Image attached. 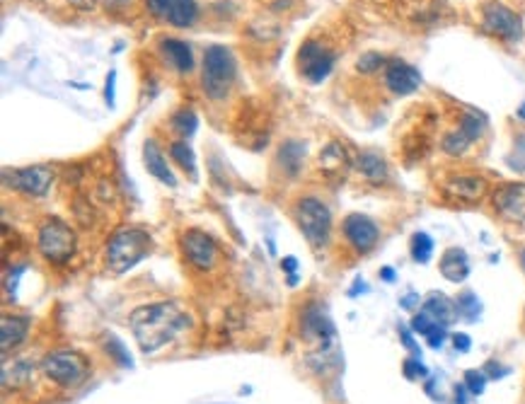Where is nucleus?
I'll return each instance as SVG.
<instances>
[{"label": "nucleus", "mask_w": 525, "mask_h": 404, "mask_svg": "<svg viewBox=\"0 0 525 404\" xmlns=\"http://www.w3.org/2000/svg\"><path fill=\"white\" fill-rule=\"evenodd\" d=\"M131 331L143 354H155L189 327V315L177 303H153L136 307L129 317Z\"/></svg>", "instance_id": "1"}, {"label": "nucleus", "mask_w": 525, "mask_h": 404, "mask_svg": "<svg viewBox=\"0 0 525 404\" xmlns=\"http://www.w3.org/2000/svg\"><path fill=\"white\" fill-rule=\"evenodd\" d=\"M237 82V58L226 44H211L202 56V92L211 102H226Z\"/></svg>", "instance_id": "2"}, {"label": "nucleus", "mask_w": 525, "mask_h": 404, "mask_svg": "<svg viewBox=\"0 0 525 404\" xmlns=\"http://www.w3.org/2000/svg\"><path fill=\"white\" fill-rule=\"evenodd\" d=\"M340 61V47L327 34H310L300 41L296 54L298 75L310 85H320L331 75L334 65Z\"/></svg>", "instance_id": "3"}, {"label": "nucleus", "mask_w": 525, "mask_h": 404, "mask_svg": "<svg viewBox=\"0 0 525 404\" xmlns=\"http://www.w3.org/2000/svg\"><path fill=\"white\" fill-rule=\"evenodd\" d=\"M441 202L448 206H479L492 194L494 185L475 170H448L436 179Z\"/></svg>", "instance_id": "4"}, {"label": "nucleus", "mask_w": 525, "mask_h": 404, "mask_svg": "<svg viewBox=\"0 0 525 404\" xmlns=\"http://www.w3.org/2000/svg\"><path fill=\"white\" fill-rule=\"evenodd\" d=\"M293 219L298 223V230L307 240L310 247H327L334 230V216L331 209L317 196H300L293 206Z\"/></svg>", "instance_id": "5"}, {"label": "nucleus", "mask_w": 525, "mask_h": 404, "mask_svg": "<svg viewBox=\"0 0 525 404\" xmlns=\"http://www.w3.org/2000/svg\"><path fill=\"white\" fill-rule=\"evenodd\" d=\"M479 30L501 44H518L525 34L523 15L506 0H485L479 5Z\"/></svg>", "instance_id": "6"}, {"label": "nucleus", "mask_w": 525, "mask_h": 404, "mask_svg": "<svg viewBox=\"0 0 525 404\" xmlns=\"http://www.w3.org/2000/svg\"><path fill=\"white\" fill-rule=\"evenodd\" d=\"M153 247V240L146 230L141 228H124L119 233L109 237L105 250L107 267L112 269L114 274H124L131 267H136L141 259L146 257Z\"/></svg>", "instance_id": "7"}, {"label": "nucleus", "mask_w": 525, "mask_h": 404, "mask_svg": "<svg viewBox=\"0 0 525 404\" xmlns=\"http://www.w3.org/2000/svg\"><path fill=\"white\" fill-rule=\"evenodd\" d=\"M37 250L51 264H65L71 262L78 250L75 230L65 220L47 219L37 230Z\"/></svg>", "instance_id": "8"}, {"label": "nucleus", "mask_w": 525, "mask_h": 404, "mask_svg": "<svg viewBox=\"0 0 525 404\" xmlns=\"http://www.w3.org/2000/svg\"><path fill=\"white\" fill-rule=\"evenodd\" d=\"M44 375L56 383L58 388L73 390L81 388L82 383L90 378V364L88 358L75 351H54L44 358Z\"/></svg>", "instance_id": "9"}, {"label": "nucleus", "mask_w": 525, "mask_h": 404, "mask_svg": "<svg viewBox=\"0 0 525 404\" xmlns=\"http://www.w3.org/2000/svg\"><path fill=\"white\" fill-rule=\"evenodd\" d=\"M436 124V114L421 109L417 124L407 126L400 136V160L407 162V165H417V162L424 160L434 148Z\"/></svg>", "instance_id": "10"}, {"label": "nucleus", "mask_w": 525, "mask_h": 404, "mask_svg": "<svg viewBox=\"0 0 525 404\" xmlns=\"http://www.w3.org/2000/svg\"><path fill=\"white\" fill-rule=\"evenodd\" d=\"M380 235H383V230H380L378 220L366 216L361 211L347 213L341 220V240L356 257L371 254L380 245Z\"/></svg>", "instance_id": "11"}, {"label": "nucleus", "mask_w": 525, "mask_h": 404, "mask_svg": "<svg viewBox=\"0 0 525 404\" xmlns=\"http://www.w3.org/2000/svg\"><path fill=\"white\" fill-rule=\"evenodd\" d=\"M380 78V90L392 99L409 98L414 92H419L424 85L419 68L409 61H404L402 56H390L388 65L383 68Z\"/></svg>", "instance_id": "12"}, {"label": "nucleus", "mask_w": 525, "mask_h": 404, "mask_svg": "<svg viewBox=\"0 0 525 404\" xmlns=\"http://www.w3.org/2000/svg\"><path fill=\"white\" fill-rule=\"evenodd\" d=\"M489 209L501 223L525 226V182H499L489 194Z\"/></svg>", "instance_id": "13"}, {"label": "nucleus", "mask_w": 525, "mask_h": 404, "mask_svg": "<svg viewBox=\"0 0 525 404\" xmlns=\"http://www.w3.org/2000/svg\"><path fill=\"white\" fill-rule=\"evenodd\" d=\"M148 15L158 20L160 25L189 30L199 22L202 5L196 0H143Z\"/></svg>", "instance_id": "14"}, {"label": "nucleus", "mask_w": 525, "mask_h": 404, "mask_svg": "<svg viewBox=\"0 0 525 404\" xmlns=\"http://www.w3.org/2000/svg\"><path fill=\"white\" fill-rule=\"evenodd\" d=\"M54 177L56 175L49 165H27V168H13V170L3 168V185L27 196L49 194Z\"/></svg>", "instance_id": "15"}, {"label": "nucleus", "mask_w": 525, "mask_h": 404, "mask_svg": "<svg viewBox=\"0 0 525 404\" xmlns=\"http://www.w3.org/2000/svg\"><path fill=\"white\" fill-rule=\"evenodd\" d=\"M182 254L199 271H211L219 267L220 247L202 228H189L182 233Z\"/></svg>", "instance_id": "16"}, {"label": "nucleus", "mask_w": 525, "mask_h": 404, "mask_svg": "<svg viewBox=\"0 0 525 404\" xmlns=\"http://www.w3.org/2000/svg\"><path fill=\"white\" fill-rule=\"evenodd\" d=\"M395 13L414 30H434L448 15L445 0H395Z\"/></svg>", "instance_id": "17"}, {"label": "nucleus", "mask_w": 525, "mask_h": 404, "mask_svg": "<svg viewBox=\"0 0 525 404\" xmlns=\"http://www.w3.org/2000/svg\"><path fill=\"white\" fill-rule=\"evenodd\" d=\"M155 51H158L162 65H165L168 71H172L175 75H179V78H186V75L194 73L196 58L194 49H192L189 41L162 34V37H158V41H155Z\"/></svg>", "instance_id": "18"}, {"label": "nucleus", "mask_w": 525, "mask_h": 404, "mask_svg": "<svg viewBox=\"0 0 525 404\" xmlns=\"http://www.w3.org/2000/svg\"><path fill=\"white\" fill-rule=\"evenodd\" d=\"M354 158L356 155L349 153L347 143L330 141L317 155V170L327 182H344L349 177V172L354 170Z\"/></svg>", "instance_id": "19"}, {"label": "nucleus", "mask_w": 525, "mask_h": 404, "mask_svg": "<svg viewBox=\"0 0 525 404\" xmlns=\"http://www.w3.org/2000/svg\"><path fill=\"white\" fill-rule=\"evenodd\" d=\"M354 172L368 186H388L392 182V168L385 155L373 148L358 150L354 158Z\"/></svg>", "instance_id": "20"}, {"label": "nucleus", "mask_w": 525, "mask_h": 404, "mask_svg": "<svg viewBox=\"0 0 525 404\" xmlns=\"http://www.w3.org/2000/svg\"><path fill=\"white\" fill-rule=\"evenodd\" d=\"M303 331L310 341H320L323 351H327L337 340L334 322H331L323 305H307L303 310Z\"/></svg>", "instance_id": "21"}, {"label": "nucleus", "mask_w": 525, "mask_h": 404, "mask_svg": "<svg viewBox=\"0 0 525 404\" xmlns=\"http://www.w3.org/2000/svg\"><path fill=\"white\" fill-rule=\"evenodd\" d=\"M451 124L465 133L472 143H482L489 133V119L485 114L468 105H455L451 112Z\"/></svg>", "instance_id": "22"}, {"label": "nucleus", "mask_w": 525, "mask_h": 404, "mask_svg": "<svg viewBox=\"0 0 525 404\" xmlns=\"http://www.w3.org/2000/svg\"><path fill=\"white\" fill-rule=\"evenodd\" d=\"M143 165H146L148 175L158 179L160 185L170 186V189L177 186V177H175V172H172V168L168 165V158L162 153L158 138H146V143H143Z\"/></svg>", "instance_id": "23"}, {"label": "nucleus", "mask_w": 525, "mask_h": 404, "mask_svg": "<svg viewBox=\"0 0 525 404\" xmlns=\"http://www.w3.org/2000/svg\"><path fill=\"white\" fill-rule=\"evenodd\" d=\"M306 155H307V146L298 138H286L279 150H276L274 165L279 170L283 172V177H298L300 170H303V165H306Z\"/></svg>", "instance_id": "24"}, {"label": "nucleus", "mask_w": 525, "mask_h": 404, "mask_svg": "<svg viewBox=\"0 0 525 404\" xmlns=\"http://www.w3.org/2000/svg\"><path fill=\"white\" fill-rule=\"evenodd\" d=\"M438 271L445 281L462 283L469 276V257L462 247H448L438 259Z\"/></svg>", "instance_id": "25"}, {"label": "nucleus", "mask_w": 525, "mask_h": 404, "mask_svg": "<svg viewBox=\"0 0 525 404\" xmlns=\"http://www.w3.org/2000/svg\"><path fill=\"white\" fill-rule=\"evenodd\" d=\"M477 143H472L465 133H462L458 126H445L441 131V136H438V150L445 155V158H451V160H462V158H468L472 150H475Z\"/></svg>", "instance_id": "26"}, {"label": "nucleus", "mask_w": 525, "mask_h": 404, "mask_svg": "<svg viewBox=\"0 0 525 404\" xmlns=\"http://www.w3.org/2000/svg\"><path fill=\"white\" fill-rule=\"evenodd\" d=\"M27 331H30V317H3V322H0V348H3V354H8L10 348L20 347L27 340Z\"/></svg>", "instance_id": "27"}, {"label": "nucleus", "mask_w": 525, "mask_h": 404, "mask_svg": "<svg viewBox=\"0 0 525 404\" xmlns=\"http://www.w3.org/2000/svg\"><path fill=\"white\" fill-rule=\"evenodd\" d=\"M421 310H426L428 315L434 317L438 324H452L458 320V307H455V300H451L443 293H428L426 300H424V307Z\"/></svg>", "instance_id": "28"}, {"label": "nucleus", "mask_w": 525, "mask_h": 404, "mask_svg": "<svg viewBox=\"0 0 525 404\" xmlns=\"http://www.w3.org/2000/svg\"><path fill=\"white\" fill-rule=\"evenodd\" d=\"M170 158L172 162L177 165L179 170L185 172L186 177L192 179V182H196L199 179V170H196V153L194 148L186 143L185 138H179V141H172L170 143Z\"/></svg>", "instance_id": "29"}, {"label": "nucleus", "mask_w": 525, "mask_h": 404, "mask_svg": "<svg viewBox=\"0 0 525 404\" xmlns=\"http://www.w3.org/2000/svg\"><path fill=\"white\" fill-rule=\"evenodd\" d=\"M390 54H383V51H364L361 56L354 61V73L358 78H378L383 73V68L388 65Z\"/></svg>", "instance_id": "30"}, {"label": "nucleus", "mask_w": 525, "mask_h": 404, "mask_svg": "<svg viewBox=\"0 0 525 404\" xmlns=\"http://www.w3.org/2000/svg\"><path fill=\"white\" fill-rule=\"evenodd\" d=\"M170 129L177 133L179 138H192L199 129V114L192 107H179L177 112L170 116Z\"/></svg>", "instance_id": "31"}, {"label": "nucleus", "mask_w": 525, "mask_h": 404, "mask_svg": "<svg viewBox=\"0 0 525 404\" xmlns=\"http://www.w3.org/2000/svg\"><path fill=\"white\" fill-rule=\"evenodd\" d=\"M506 165L516 175H525V124L511 133V148L506 153Z\"/></svg>", "instance_id": "32"}, {"label": "nucleus", "mask_w": 525, "mask_h": 404, "mask_svg": "<svg viewBox=\"0 0 525 404\" xmlns=\"http://www.w3.org/2000/svg\"><path fill=\"white\" fill-rule=\"evenodd\" d=\"M409 257L417 264H428V259L434 257V237L424 230H417L409 237Z\"/></svg>", "instance_id": "33"}, {"label": "nucleus", "mask_w": 525, "mask_h": 404, "mask_svg": "<svg viewBox=\"0 0 525 404\" xmlns=\"http://www.w3.org/2000/svg\"><path fill=\"white\" fill-rule=\"evenodd\" d=\"M455 307H458V317L468 320V322H477V317L482 315V303L475 291H462L455 298Z\"/></svg>", "instance_id": "34"}, {"label": "nucleus", "mask_w": 525, "mask_h": 404, "mask_svg": "<svg viewBox=\"0 0 525 404\" xmlns=\"http://www.w3.org/2000/svg\"><path fill=\"white\" fill-rule=\"evenodd\" d=\"M32 373L34 368L27 361H17L15 365H13V373L5 368L3 371V385L5 388H10V383H13V388H22V385H27L30 380H32Z\"/></svg>", "instance_id": "35"}, {"label": "nucleus", "mask_w": 525, "mask_h": 404, "mask_svg": "<svg viewBox=\"0 0 525 404\" xmlns=\"http://www.w3.org/2000/svg\"><path fill=\"white\" fill-rule=\"evenodd\" d=\"M105 351L109 354V358H114V361L119 365H124V368H131V365H133L129 348L124 347V341L119 340V337H114V334L105 337Z\"/></svg>", "instance_id": "36"}, {"label": "nucleus", "mask_w": 525, "mask_h": 404, "mask_svg": "<svg viewBox=\"0 0 525 404\" xmlns=\"http://www.w3.org/2000/svg\"><path fill=\"white\" fill-rule=\"evenodd\" d=\"M486 380L489 378H486V373L482 371V368H479V371H477V368H469V371H465V375H462V383H465V388L469 390V395L472 397L485 392Z\"/></svg>", "instance_id": "37"}, {"label": "nucleus", "mask_w": 525, "mask_h": 404, "mask_svg": "<svg viewBox=\"0 0 525 404\" xmlns=\"http://www.w3.org/2000/svg\"><path fill=\"white\" fill-rule=\"evenodd\" d=\"M402 373H404V378L412 380V383L414 380H426V375H428L426 365L421 364L419 356H409V358H404Z\"/></svg>", "instance_id": "38"}, {"label": "nucleus", "mask_w": 525, "mask_h": 404, "mask_svg": "<svg viewBox=\"0 0 525 404\" xmlns=\"http://www.w3.org/2000/svg\"><path fill=\"white\" fill-rule=\"evenodd\" d=\"M445 337H448V327H445V324H438V322L434 324V327H431V330H428L426 334H424V340H426V344L431 348L443 347Z\"/></svg>", "instance_id": "39"}, {"label": "nucleus", "mask_w": 525, "mask_h": 404, "mask_svg": "<svg viewBox=\"0 0 525 404\" xmlns=\"http://www.w3.org/2000/svg\"><path fill=\"white\" fill-rule=\"evenodd\" d=\"M434 324H436V320H434V317L428 315L426 310H419V313H414V317H412V331H417V334H421V337H424V334H426V331L431 330Z\"/></svg>", "instance_id": "40"}, {"label": "nucleus", "mask_w": 525, "mask_h": 404, "mask_svg": "<svg viewBox=\"0 0 525 404\" xmlns=\"http://www.w3.org/2000/svg\"><path fill=\"white\" fill-rule=\"evenodd\" d=\"M105 102L112 109L116 105V71H109L105 81Z\"/></svg>", "instance_id": "41"}, {"label": "nucleus", "mask_w": 525, "mask_h": 404, "mask_svg": "<svg viewBox=\"0 0 525 404\" xmlns=\"http://www.w3.org/2000/svg\"><path fill=\"white\" fill-rule=\"evenodd\" d=\"M400 340H402L404 347H407V348H409V351H412V356H419V358H421V348H419V344H417V341H414L412 331L407 330V327H404V324H400Z\"/></svg>", "instance_id": "42"}, {"label": "nucleus", "mask_w": 525, "mask_h": 404, "mask_svg": "<svg viewBox=\"0 0 525 404\" xmlns=\"http://www.w3.org/2000/svg\"><path fill=\"white\" fill-rule=\"evenodd\" d=\"M482 371L486 373V378L489 380H501L503 375H509L511 368H506V365H499L496 361H489V364H486Z\"/></svg>", "instance_id": "43"}, {"label": "nucleus", "mask_w": 525, "mask_h": 404, "mask_svg": "<svg viewBox=\"0 0 525 404\" xmlns=\"http://www.w3.org/2000/svg\"><path fill=\"white\" fill-rule=\"evenodd\" d=\"M451 340H452V347H455V351H462V354H468L469 347H472L469 337L468 334H462V331H455Z\"/></svg>", "instance_id": "44"}, {"label": "nucleus", "mask_w": 525, "mask_h": 404, "mask_svg": "<svg viewBox=\"0 0 525 404\" xmlns=\"http://www.w3.org/2000/svg\"><path fill=\"white\" fill-rule=\"evenodd\" d=\"M452 392H455V404H468L469 402V390L465 388V383H460V385H455V390H452Z\"/></svg>", "instance_id": "45"}, {"label": "nucleus", "mask_w": 525, "mask_h": 404, "mask_svg": "<svg viewBox=\"0 0 525 404\" xmlns=\"http://www.w3.org/2000/svg\"><path fill=\"white\" fill-rule=\"evenodd\" d=\"M281 269H283V271H288V274H296V269H298V259H296V257H283L281 259Z\"/></svg>", "instance_id": "46"}, {"label": "nucleus", "mask_w": 525, "mask_h": 404, "mask_svg": "<svg viewBox=\"0 0 525 404\" xmlns=\"http://www.w3.org/2000/svg\"><path fill=\"white\" fill-rule=\"evenodd\" d=\"M400 305H402L404 310H414V307L419 305V296H414V293H409V296H404V298L400 300Z\"/></svg>", "instance_id": "47"}, {"label": "nucleus", "mask_w": 525, "mask_h": 404, "mask_svg": "<svg viewBox=\"0 0 525 404\" xmlns=\"http://www.w3.org/2000/svg\"><path fill=\"white\" fill-rule=\"evenodd\" d=\"M380 279H385V281H388V283H392L397 279L395 269H392V267H383V269H380Z\"/></svg>", "instance_id": "48"}, {"label": "nucleus", "mask_w": 525, "mask_h": 404, "mask_svg": "<svg viewBox=\"0 0 525 404\" xmlns=\"http://www.w3.org/2000/svg\"><path fill=\"white\" fill-rule=\"evenodd\" d=\"M516 116H518V119H521V122L525 124V99H523V102H521V105H518V109H516Z\"/></svg>", "instance_id": "49"}, {"label": "nucleus", "mask_w": 525, "mask_h": 404, "mask_svg": "<svg viewBox=\"0 0 525 404\" xmlns=\"http://www.w3.org/2000/svg\"><path fill=\"white\" fill-rule=\"evenodd\" d=\"M518 262H521V269H523V271H525V247H523V250H521V254H518Z\"/></svg>", "instance_id": "50"}]
</instances>
